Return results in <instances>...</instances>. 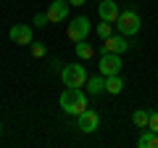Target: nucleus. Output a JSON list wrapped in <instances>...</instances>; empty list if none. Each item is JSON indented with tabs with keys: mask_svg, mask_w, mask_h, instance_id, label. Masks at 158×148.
<instances>
[{
	"mask_svg": "<svg viewBox=\"0 0 158 148\" xmlns=\"http://www.w3.org/2000/svg\"><path fill=\"white\" fill-rule=\"evenodd\" d=\"M77 130L79 132H95L100 130V114L98 111H92V108H85L82 114H77Z\"/></svg>",
	"mask_w": 158,
	"mask_h": 148,
	"instance_id": "nucleus-5",
	"label": "nucleus"
},
{
	"mask_svg": "<svg viewBox=\"0 0 158 148\" xmlns=\"http://www.w3.org/2000/svg\"><path fill=\"white\" fill-rule=\"evenodd\" d=\"M132 122H135V127H140V130H148V122H150V111H148V108H137L135 114H132Z\"/></svg>",
	"mask_w": 158,
	"mask_h": 148,
	"instance_id": "nucleus-15",
	"label": "nucleus"
},
{
	"mask_svg": "<svg viewBox=\"0 0 158 148\" xmlns=\"http://www.w3.org/2000/svg\"><path fill=\"white\" fill-rule=\"evenodd\" d=\"M148 130H153L158 135V111H150V122H148Z\"/></svg>",
	"mask_w": 158,
	"mask_h": 148,
	"instance_id": "nucleus-19",
	"label": "nucleus"
},
{
	"mask_svg": "<svg viewBox=\"0 0 158 148\" xmlns=\"http://www.w3.org/2000/svg\"><path fill=\"white\" fill-rule=\"evenodd\" d=\"M95 32H98V37H100V40H106V37H111V34H113V24L100 19V24L95 27Z\"/></svg>",
	"mask_w": 158,
	"mask_h": 148,
	"instance_id": "nucleus-16",
	"label": "nucleus"
},
{
	"mask_svg": "<svg viewBox=\"0 0 158 148\" xmlns=\"http://www.w3.org/2000/svg\"><path fill=\"white\" fill-rule=\"evenodd\" d=\"M74 50H77V58H79V61H90V58L95 56V48H92L87 40H79V42H74Z\"/></svg>",
	"mask_w": 158,
	"mask_h": 148,
	"instance_id": "nucleus-12",
	"label": "nucleus"
},
{
	"mask_svg": "<svg viewBox=\"0 0 158 148\" xmlns=\"http://www.w3.org/2000/svg\"><path fill=\"white\" fill-rule=\"evenodd\" d=\"M32 24H34V27H37V29H42V27H48V24H50V21H48V13H34V19H32Z\"/></svg>",
	"mask_w": 158,
	"mask_h": 148,
	"instance_id": "nucleus-18",
	"label": "nucleus"
},
{
	"mask_svg": "<svg viewBox=\"0 0 158 148\" xmlns=\"http://www.w3.org/2000/svg\"><path fill=\"white\" fill-rule=\"evenodd\" d=\"M85 3H87V0H69V6H77V8H79V6H85Z\"/></svg>",
	"mask_w": 158,
	"mask_h": 148,
	"instance_id": "nucleus-20",
	"label": "nucleus"
},
{
	"mask_svg": "<svg viewBox=\"0 0 158 148\" xmlns=\"http://www.w3.org/2000/svg\"><path fill=\"white\" fill-rule=\"evenodd\" d=\"M58 106L63 108V114L77 116V114H82L87 108V93L82 90V87H66V90L61 93V98H58Z\"/></svg>",
	"mask_w": 158,
	"mask_h": 148,
	"instance_id": "nucleus-1",
	"label": "nucleus"
},
{
	"mask_svg": "<svg viewBox=\"0 0 158 148\" xmlns=\"http://www.w3.org/2000/svg\"><path fill=\"white\" fill-rule=\"evenodd\" d=\"M87 69L82 66V63H63V69H61V82L66 87H85V82H87Z\"/></svg>",
	"mask_w": 158,
	"mask_h": 148,
	"instance_id": "nucleus-3",
	"label": "nucleus"
},
{
	"mask_svg": "<svg viewBox=\"0 0 158 148\" xmlns=\"http://www.w3.org/2000/svg\"><path fill=\"white\" fill-rule=\"evenodd\" d=\"M0 135H3V124H0Z\"/></svg>",
	"mask_w": 158,
	"mask_h": 148,
	"instance_id": "nucleus-21",
	"label": "nucleus"
},
{
	"mask_svg": "<svg viewBox=\"0 0 158 148\" xmlns=\"http://www.w3.org/2000/svg\"><path fill=\"white\" fill-rule=\"evenodd\" d=\"M90 19L87 16H74L66 27V37L71 42H79V40H87V34H90Z\"/></svg>",
	"mask_w": 158,
	"mask_h": 148,
	"instance_id": "nucleus-4",
	"label": "nucleus"
},
{
	"mask_svg": "<svg viewBox=\"0 0 158 148\" xmlns=\"http://www.w3.org/2000/svg\"><path fill=\"white\" fill-rule=\"evenodd\" d=\"M113 27L118 29V34H124V37H135L137 32L142 29V19H140V13L137 11H121L118 13V19L113 21Z\"/></svg>",
	"mask_w": 158,
	"mask_h": 148,
	"instance_id": "nucleus-2",
	"label": "nucleus"
},
{
	"mask_svg": "<svg viewBox=\"0 0 158 148\" xmlns=\"http://www.w3.org/2000/svg\"><path fill=\"white\" fill-rule=\"evenodd\" d=\"M121 90H124V77H121V74L106 77V93H111V95H118Z\"/></svg>",
	"mask_w": 158,
	"mask_h": 148,
	"instance_id": "nucleus-13",
	"label": "nucleus"
},
{
	"mask_svg": "<svg viewBox=\"0 0 158 148\" xmlns=\"http://www.w3.org/2000/svg\"><path fill=\"white\" fill-rule=\"evenodd\" d=\"M92 3H100V0H92Z\"/></svg>",
	"mask_w": 158,
	"mask_h": 148,
	"instance_id": "nucleus-22",
	"label": "nucleus"
},
{
	"mask_svg": "<svg viewBox=\"0 0 158 148\" xmlns=\"http://www.w3.org/2000/svg\"><path fill=\"white\" fill-rule=\"evenodd\" d=\"M103 42H106V45H103V50H106V53H118V56L127 53V48H129V42H127L124 34H111V37H106Z\"/></svg>",
	"mask_w": 158,
	"mask_h": 148,
	"instance_id": "nucleus-10",
	"label": "nucleus"
},
{
	"mask_svg": "<svg viewBox=\"0 0 158 148\" xmlns=\"http://www.w3.org/2000/svg\"><path fill=\"white\" fill-rule=\"evenodd\" d=\"M45 13H48V21H50V24L66 21V19H69V0H53Z\"/></svg>",
	"mask_w": 158,
	"mask_h": 148,
	"instance_id": "nucleus-7",
	"label": "nucleus"
},
{
	"mask_svg": "<svg viewBox=\"0 0 158 148\" xmlns=\"http://www.w3.org/2000/svg\"><path fill=\"white\" fill-rule=\"evenodd\" d=\"M85 87H87V93H90V95H100V93H106V77H103V74L87 77Z\"/></svg>",
	"mask_w": 158,
	"mask_h": 148,
	"instance_id": "nucleus-11",
	"label": "nucleus"
},
{
	"mask_svg": "<svg viewBox=\"0 0 158 148\" xmlns=\"http://www.w3.org/2000/svg\"><path fill=\"white\" fill-rule=\"evenodd\" d=\"M29 50H32L34 58H42V56L48 53V48H45V42H32V45H29Z\"/></svg>",
	"mask_w": 158,
	"mask_h": 148,
	"instance_id": "nucleus-17",
	"label": "nucleus"
},
{
	"mask_svg": "<svg viewBox=\"0 0 158 148\" xmlns=\"http://www.w3.org/2000/svg\"><path fill=\"white\" fill-rule=\"evenodd\" d=\"M118 13H121V8H118V3H113V0H100L98 3V16L103 19V21H116Z\"/></svg>",
	"mask_w": 158,
	"mask_h": 148,
	"instance_id": "nucleus-9",
	"label": "nucleus"
},
{
	"mask_svg": "<svg viewBox=\"0 0 158 148\" xmlns=\"http://www.w3.org/2000/svg\"><path fill=\"white\" fill-rule=\"evenodd\" d=\"M137 146L140 148H158V135L153 130H142V135L137 137Z\"/></svg>",
	"mask_w": 158,
	"mask_h": 148,
	"instance_id": "nucleus-14",
	"label": "nucleus"
},
{
	"mask_svg": "<svg viewBox=\"0 0 158 148\" xmlns=\"http://www.w3.org/2000/svg\"><path fill=\"white\" fill-rule=\"evenodd\" d=\"M8 37H11L16 45H32V27H29V24H13L11 32H8Z\"/></svg>",
	"mask_w": 158,
	"mask_h": 148,
	"instance_id": "nucleus-8",
	"label": "nucleus"
},
{
	"mask_svg": "<svg viewBox=\"0 0 158 148\" xmlns=\"http://www.w3.org/2000/svg\"><path fill=\"white\" fill-rule=\"evenodd\" d=\"M100 74L103 77H113V74H121V56L118 53H106L100 56Z\"/></svg>",
	"mask_w": 158,
	"mask_h": 148,
	"instance_id": "nucleus-6",
	"label": "nucleus"
}]
</instances>
